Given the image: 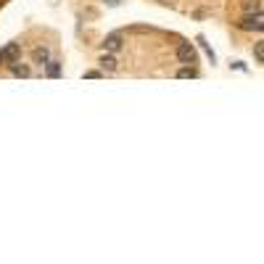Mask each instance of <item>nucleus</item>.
Returning <instances> with one entry per match:
<instances>
[{
  "mask_svg": "<svg viewBox=\"0 0 264 264\" xmlns=\"http://www.w3.org/2000/svg\"><path fill=\"white\" fill-rule=\"evenodd\" d=\"M177 61H180V64L196 66V64H198V53H196V48H193L190 43H180V45H177Z\"/></svg>",
  "mask_w": 264,
  "mask_h": 264,
  "instance_id": "f03ea898",
  "label": "nucleus"
},
{
  "mask_svg": "<svg viewBox=\"0 0 264 264\" xmlns=\"http://www.w3.org/2000/svg\"><path fill=\"white\" fill-rule=\"evenodd\" d=\"M32 61H35V64H40V66H45L50 61V50L48 48H35L32 50Z\"/></svg>",
  "mask_w": 264,
  "mask_h": 264,
  "instance_id": "39448f33",
  "label": "nucleus"
},
{
  "mask_svg": "<svg viewBox=\"0 0 264 264\" xmlns=\"http://www.w3.org/2000/svg\"><path fill=\"white\" fill-rule=\"evenodd\" d=\"M103 3H106V5H111V8H114V5H119L122 0H103Z\"/></svg>",
  "mask_w": 264,
  "mask_h": 264,
  "instance_id": "4468645a",
  "label": "nucleus"
},
{
  "mask_svg": "<svg viewBox=\"0 0 264 264\" xmlns=\"http://www.w3.org/2000/svg\"><path fill=\"white\" fill-rule=\"evenodd\" d=\"M177 77H180V80H188V77H190V80H196V77H198V69H196V66H182L180 72H177Z\"/></svg>",
  "mask_w": 264,
  "mask_h": 264,
  "instance_id": "6e6552de",
  "label": "nucleus"
},
{
  "mask_svg": "<svg viewBox=\"0 0 264 264\" xmlns=\"http://www.w3.org/2000/svg\"><path fill=\"white\" fill-rule=\"evenodd\" d=\"M19 58H21V45L19 43H8L3 50H0V64L13 66V64H19Z\"/></svg>",
  "mask_w": 264,
  "mask_h": 264,
  "instance_id": "7ed1b4c3",
  "label": "nucleus"
},
{
  "mask_svg": "<svg viewBox=\"0 0 264 264\" xmlns=\"http://www.w3.org/2000/svg\"><path fill=\"white\" fill-rule=\"evenodd\" d=\"M11 72H13V77H29V74H32V72H29V66H19V64H13Z\"/></svg>",
  "mask_w": 264,
  "mask_h": 264,
  "instance_id": "9b49d317",
  "label": "nucleus"
},
{
  "mask_svg": "<svg viewBox=\"0 0 264 264\" xmlns=\"http://www.w3.org/2000/svg\"><path fill=\"white\" fill-rule=\"evenodd\" d=\"M45 77L58 80V77H61V64H58V61H48V64H45Z\"/></svg>",
  "mask_w": 264,
  "mask_h": 264,
  "instance_id": "0eeeda50",
  "label": "nucleus"
},
{
  "mask_svg": "<svg viewBox=\"0 0 264 264\" xmlns=\"http://www.w3.org/2000/svg\"><path fill=\"white\" fill-rule=\"evenodd\" d=\"M238 27L243 29V32H264V11L246 13V16L238 21Z\"/></svg>",
  "mask_w": 264,
  "mask_h": 264,
  "instance_id": "f257e3e1",
  "label": "nucleus"
},
{
  "mask_svg": "<svg viewBox=\"0 0 264 264\" xmlns=\"http://www.w3.org/2000/svg\"><path fill=\"white\" fill-rule=\"evenodd\" d=\"M198 45H201V48H204V50H206V56H209V61H212V64H214V61H217V58H214V50H212V48H209V45H206L204 40H198Z\"/></svg>",
  "mask_w": 264,
  "mask_h": 264,
  "instance_id": "f8f14e48",
  "label": "nucleus"
},
{
  "mask_svg": "<svg viewBox=\"0 0 264 264\" xmlns=\"http://www.w3.org/2000/svg\"><path fill=\"white\" fill-rule=\"evenodd\" d=\"M98 64H100V69H103V72H116V66H119V61H116L114 56H108V53H103Z\"/></svg>",
  "mask_w": 264,
  "mask_h": 264,
  "instance_id": "423d86ee",
  "label": "nucleus"
},
{
  "mask_svg": "<svg viewBox=\"0 0 264 264\" xmlns=\"http://www.w3.org/2000/svg\"><path fill=\"white\" fill-rule=\"evenodd\" d=\"M85 80H100V72H95V69H92V72H85Z\"/></svg>",
  "mask_w": 264,
  "mask_h": 264,
  "instance_id": "ddd939ff",
  "label": "nucleus"
},
{
  "mask_svg": "<svg viewBox=\"0 0 264 264\" xmlns=\"http://www.w3.org/2000/svg\"><path fill=\"white\" fill-rule=\"evenodd\" d=\"M254 58L259 61V64H264V40L254 43Z\"/></svg>",
  "mask_w": 264,
  "mask_h": 264,
  "instance_id": "9d476101",
  "label": "nucleus"
},
{
  "mask_svg": "<svg viewBox=\"0 0 264 264\" xmlns=\"http://www.w3.org/2000/svg\"><path fill=\"white\" fill-rule=\"evenodd\" d=\"M243 11H246V13L262 11V0H246V3H243Z\"/></svg>",
  "mask_w": 264,
  "mask_h": 264,
  "instance_id": "1a4fd4ad",
  "label": "nucleus"
},
{
  "mask_svg": "<svg viewBox=\"0 0 264 264\" xmlns=\"http://www.w3.org/2000/svg\"><path fill=\"white\" fill-rule=\"evenodd\" d=\"M122 48H124V40H122V35H116V32L108 35L106 40H103V50L106 53H119Z\"/></svg>",
  "mask_w": 264,
  "mask_h": 264,
  "instance_id": "20e7f679",
  "label": "nucleus"
}]
</instances>
